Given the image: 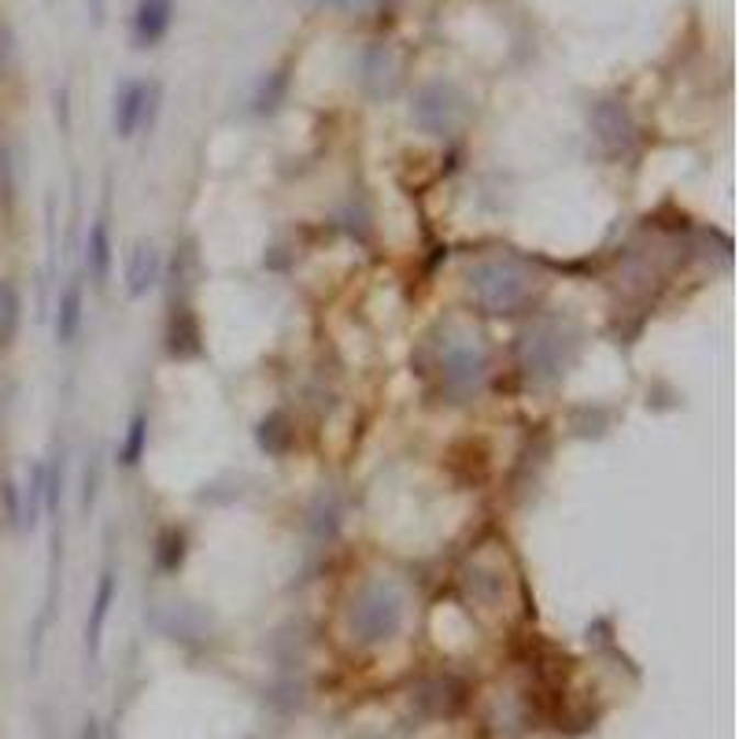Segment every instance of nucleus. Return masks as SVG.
<instances>
[{
	"label": "nucleus",
	"mask_w": 739,
	"mask_h": 739,
	"mask_svg": "<svg viewBox=\"0 0 739 739\" xmlns=\"http://www.w3.org/2000/svg\"><path fill=\"white\" fill-rule=\"evenodd\" d=\"M466 296L481 315H522L536 300V275L514 256H481L466 270Z\"/></svg>",
	"instance_id": "f257e3e1"
},
{
	"label": "nucleus",
	"mask_w": 739,
	"mask_h": 739,
	"mask_svg": "<svg viewBox=\"0 0 739 739\" xmlns=\"http://www.w3.org/2000/svg\"><path fill=\"white\" fill-rule=\"evenodd\" d=\"M344 625H348V636L359 647L392 643L407 625V595L389 576H370L351 592Z\"/></svg>",
	"instance_id": "f03ea898"
},
{
	"label": "nucleus",
	"mask_w": 739,
	"mask_h": 739,
	"mask_svg": "<svg viewBox=\"0 0 739 739\" xmlns=\"http://www.w3.org/2000/svg\"><path fill=\"white\" fill-rule=\"evenodd\" d=\"M492 378V351L478 333L448 326L437 340V381L451 403L481 396Z\"/></svg>",
	"instance_id": "7ed1b4c3"
},
{
	"label": "nucleus",
	"mask_w": 739,
	"mask_h": 739,
	"mask_svg": "<svg viewBox=\"0 0 739 739\" xmlns=\"http://www.w3.org/2000/svg\"><path fill=\"white\" fill-rule=\"evenodd\" d=\"M470 119V97L451 78H433L414 89L411 100V123L425 137H455Z\"/></svg>",
	"instance_id": "20e7f679"
},
{
	"label": "nucleus",
	"mask_w": 739,
	"mask_h": 739,
	"mask_svg": "<svg viewBox=\"0 0 739 739\" xmlns=\"http://www.w3.org/2000/svg\"><path fill=\"white\" fill-rule=\"evenodd\" d=\"M566 344H570V337L562 333L559 322H540V326L525 333L518 344V359L522 370L529 373V381L559 378L566 367Z\"/></svg>",
	"instance_id": "39448f33"
},
{
	"label": "nucleus",
	"mask_w": 739,
	"mask_h": 739,
	"mask_svg": "<svg viewBox=\"0 0 739 739\" xmlns=\"http://www.w3.org/2000/svg\"><path fill=\"white\" fill-rule=\"evenodd\" d=\"M159 108V82H145V78H130L115 89V104H111V126H115L119 141H130L141 126L152 123Z\"/></svg>",
	"instance_id": "423d86ee"
},
{
	"label": "nucleus",
	"mask_w": 739,
	"mask_h": 739,
	"mask_svg": "<svg viewBox=\"0 0 739 739\" xmlns=\"http://www.w3.org/2000/svg\"><path fill=\"white\" fill-rule=\"evenodd\" d=\"M400 78H403L400 56L392 53L389 45L378 42V45L362 48V56H359V86L367 89V97H373V100L396 97Z\"/></svg>",
	"instance_id": "0eeeda50"
},
{
	"label": "nucleus",
	"mask_w": 739,
	"mask_h": 739,
	"mask_svg": "<svg viewBox=\"0 0 739 739\" xmlns=\"http://www.w3.org/2000/svg\"><path fill=\"white\" fill-rule=\"evenodd\" d=\"M592 130L611 156L629 152L632 141H636V123H632L629 108H625L622 100H600V104L592 108Z\"/></svg>",
	"instance_id": "6e6552de"
},
{
	"label": "nucleus",
	"mask_w": 739,
	"mask_h": 739,
	"mask_svg": "<svg viewBox=\"0 0 739 739\" xmlns=\"http://www.w3.org/2000/svg\"><path fill=\"white\" fill-rule=\"evenodd\" d=\"M175 23V0H137L134 8V42L137 48L159 45Z\"/></svg>",
	"instance_id": "1a4fd4ad"
},
{
	"label": "nucleus",
	"mask_w": 739,
	"mask_h": 739,
	"mask_svg": "<svg viewBox=\"0 0 739 739\" xmlns=\"http://www.w3.org/2000/svg\"><path fill=\"white\" fill-rule=\"evenodd\" d=\"M159 278H164V256H159L152 240H137L126 259V292L141 300Z\"/></svg>",
	"instance_id": "9d476101"
},
{
	"label": "nucleus",
	"mask_w": 739,
	"mask_h": 739,
	"mask_svg": "<svg viewBox=\"0 0 739 739\" xmlns=\"http://www.w3.org/2000/svg\"><path fill=\"white\" fill-rule=\"evenodd\" d=\"M111 603H115V573L104 570V573H100L93 606H89V617H86V651H89V658H97V654H100V643H104V629H108Z\"/></svg>",
	"instance_id": "9b49d317"
},
{
	"label": "nucleus",
	"mask_w": 739,
	"mask_h": 739,
	"mask_svg": "<svg viewBox=\"0 0 739 739\" xmlns=\"http://www.w3.org/2000/svg\"><path fill=\"white\" fill-rule=\"evenodd\" d=\"M82 311H86V292H82V281L70 278L67 289L59 292V303H56V340L59 344H70L78 337V329H82Z\"/></svg>",
	"instance_id": "f8f14e48"
},
{
	"label": "nucleus",
	"mask_w": 739,
	"mask_h": 739,
	"mask_svg": "<svg viewBox=\"0 0 739 739\" xmlns=\"http://www.w3.org/2000/svg\"><path fill=\"white\" fill-rule=\"evenodd\" d=\"M86 270H89V278H93V285H108V278H111V229H108L104 219H97L93 226H89Z\"/></svg>",
	"instance_id": "ddd939ff"
},
{
	"label": "nucleus",
	"mask_w": 739,
	"mask_h": 739,
	"mask_svg": "<svg viewBox=\"0 0 739 739\" xmlns=\"http://www.w3.org/2000/svg\"><path fill=\"white\" fill-rule=\"evenodd\" d=\"M167 348L170 356H197L200 351V326L197 318H192V311L181 303V307H175V315H170V333H167Z\"/></svg>",
	"instance_id": "4468645a"
},
{
	"label": "nucleus",
	"mask_w": 739,
	"mask_h": 739,
	"mask_svg": "<svg viewBox=\"0 0 739 739\" xmlns=\"http://www.w3.org/2000/svg\"><path fill=\"white\" fill-rule=\"evenodd\" d=\"M285 93H289V67L270 70L259 82L256 97H251V111H256V115H275V111L285 104Z\"/></svg>",
	"instance_id": "2eb2a0df"
},
{
	"label": "nucleus",
	"mask_w": 739,
	"mask_h": 739,
	"mask_svg": "<svg viewBox=\"0 0 739 739\" xmlns=\"http://www.w3.org/2000/svg\"><path fill=\"white\" fill-rule=\"evenodd\" d=\"M307 529H311V536H315V540H333V536H337V529H340V503H337V495L322 492L318 500L311 503Z\"/></svg>",
	"instance_id": "dca6fc26"
},
{
	"label": "nucleus",
	"mask_w": 739,
	"mask_h": 739,
	"mask_svg": "<svg viewBox=\"0 0 739 739\" xmlns=\"http://www.w3.org/2000/svg\"><path fill=\"white\" fill-rule=\"evenodd\" d=\"M19 326H23V296L12 281H0V348L15 340Z\"/></svg>",
	"instance_id": "f3484780"
},
{
	"label": "nucleus",
	"mask_w": 739,
	"mask_h": 739,
	"mask_svg": "<svg viewBox=\"0 0 739 739\" xmlns=\"http://www.w3.org/2000/svg\"><path fill=\"white\" fill-rule=\"evenodd\" d=\"M256 440H259V448L267 455H285L292 448V422L281 411L267 414V418L259 422V429H256Z\"/></svg>",
	"instance_id": "a211bd4d"
},
{
	"label": "nucleus",
	"mask_w": 739,
	"mask_h": 739,
	"mask_svg": "<svg viewBox=\"0 0 739 739\" xmlns=\"http://www.w3.org/2000/svg\"><path fill=\"white\" fill-rule=\"evenodd\" d=\"M148 451V414L137 411L126 425V437L119 444V462L123 466H137Z\"/></svg>",
	"instance_id": "6ab92c4d"
},
{
	"label": "nucleus",
	"mask_w": 739,
	"mask_h": 739,
	"mask_svg": "<svg viewBox=\"0 0 739 739\" xmlns=\"http://www.w3.org/2000/svg\"><path fill=\"white\" fill-rule=\"evenodd\" d=\"M181 562H186V533L178 525H167L156 540V566L164 573H178Z\"/></svg>",
	"instance_id": "aec40b11"
},
{
	"label": "nucleus",
	"mask_w": 739,
	"mask_h": 739,
	"mask_svg": "<svg viewBox=\"0 0 739 739\" xmlns=\"http://www.w3.org/2000/svg\"><path fill=\"white\" fill-rule=\"evenodd\" d=\"M93 500H97V462H93V466H86V481H82V511L93 507Z\"/></svg>",
	"instance_id": "412c9836"
},
{
	"label": "nucleus",
	"mask_w": 739,
	"mask_h": 739,
	"mask_svg": "<svg viewBox=\"0 0 739 739\" xmlns=\"http://www.w3.org/2000/svg\"><path fill=\"white\" fill-rule=\"evenodd\" d=\"M337 12H344V15H362V12H370L378 0H329Z\"/></svg>",
	"instance_id": "4be33fe9"
},
{
	"label": "nucleus",
	"mask_w": 739,
	"mask_h": 739,
	"mask_svg": "<svg viewBox=\"0 0 739 739\" xmlns=\"http://www.w3.org/2000/svg\"><path fill=\"white\" fill-rule=\"evenodd\" d=\"M86 4H89V15H93V23H97V26H104V12H108L104 0H86Z\"/></svg>",
	"instance_id": "5701e85b"
},
{
	"label": "nucleus",
	"mask_w": 739,
	"mask_h": 739,
	"mask_svg": "<svg viewBox=\"0 0 739 739\" xmlns=\"http://www.w3.org/2000/svg\"><path fill=\"white\" fill-rule=\"evenodd\" d=\"M78 739H100V732H97V721H86L82 736H78Z\"/></svg>",
	"instance_id": "b1692460"
}]
</instances>
